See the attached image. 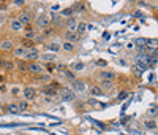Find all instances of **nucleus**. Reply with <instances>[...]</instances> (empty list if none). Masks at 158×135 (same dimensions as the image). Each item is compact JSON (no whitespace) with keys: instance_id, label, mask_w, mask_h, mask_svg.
<instances>
[{"instance_id":"obj_1","label":"nucleus","mask_w":158,"mask_h":135,"mask_svg":"<svg viewBox=\"0 0 158 135\" xmlns=\"http://www.w3.org/2000/svg\"><path fill=\"white\" fill-rule=\"evenodd\" d=\"M18 19L22 22L24 27H27V26H30V22H32V19H33V14L30 13V11L24 10V11H21V13H19V18Z\"/></svg>"},{"instance_id":"obj_2","label":"nucleus","mask_w":158,"mask_h":135,"mask_svg":"<svg viewBox=\"0 0 158 135\" xmlns=\"http://www.w3.org/2000/svg\"><path fill=\"white\" fill-rule=\"evenodd\" d=\"M51 26V18L48 14H44V13H41V16H38V19H36V27H40V29H48Z\"/></svg>"},{"instance_id":"obj_3","label":"nucleus","mask_w":158,"mask_h":135,"mask_svg":"<svg viewBox=\"0 0 158 135\" xmlns=\"http://www.w3.org/2000/svg\"><path fill=\"white\" fill-rule=\"evenodd\" d=\"M60 97H62L63 102H73V100H74V92L71 89L63 87V89H60Z\"/></svg>"},{"instance_id":"obj_4","label":"nucleus","mask_w":158,"mask_h":135,"mask_svg":"<svg viewBox=\"0 0 158 135\" xmlns=\"http://www.w3.org/2000/svg\"><path fill=\"white\" fill-rule=\"evenodd\" d=\"M43 70H44V69H43V65L38 64V62H30L29 67H27V71H30V73H33V75H41Z\"/></svg>"},{"instance_id":"obj_5","label":"nucleus","mask_w":158,"mask_h":135,"mask_svg":"<svg viewBox=\"0 0 158 135\" xmlns=\"http://www.w3.org/2000/svg\"><path fill=\"white\" fill-rule=\"evenodd\" d=\"M66 30L68 32H76L78 30V24H79V21L76 19V18H70V19H66Z\"/></svg>"},{"instance_id":"obj_6","label":"nucleus","mask_w":158,"mask_h":135,"mask_svg":"<svg viewBox=\"0 0 158 135\" xmlns=\"http://www.w3.org/2000/svg\"><path fill=\"white\" fill-rule=\"evenodd\" d=\"M40 57V51H38L36 48H30L27 49V54H25V61H36V59Z\"/></svg>"},{"instance_id":"obj_7","label":"nucleus","mask_w":158,"mask_h":135,"mask_svg":"<svg viewBox=\"0 0 158 135\" xmlns=\"http://www.w3.org/2000/svg\"><path fill=\"white\" fill-rule=\"evenodd\" d=\"M10 29H11L13 32H21L24 29V26H22V22H21L18 18H13L10 21Z\"/></svg>"},{"instance_id":"obj_8","label":"nucleus","mask_w":158,"mask_h":135,"mask_svg":"<svg viewBox=\"0 0 158 135\" xmlns=\"http://www.w3.org/2000/svg\"><path fill=\"white\" fill-rule=\"evenodd\" d=\"M22 94H24V97H25L27 100H32V99H35V97H36V91L33 89V87L27 86V87H24Z\"/></svg>"},{"instance_id":"obj_9","label":"nucleus","mask_w":158,"mask_h":135,"mask_svg":"<svg viewBox=\"0 0 158 135\" xmlns=\"http://www.w3.org/2000/svg\"><path fill=\"white\" fill-rule=\"evenodd\" d=\"M79 38H81V37L78 35V33H76V32H65V41H70V43H76V41H79Z\"/></svg>"},{"instance_id":"obj_10","label":"nucleus","mask_w":158,"mask_h":135,"mask_svg":"<svg viewBox=\"0 0 158 135\" xmlns=\"http://www.w3.org/2000/svg\"><path fill=\"white\" fill-rule=\"evenodd\" d=\"M51 21H52V24L55 27H62L63 24H65V19H63L60 14H54V13L51 14Z\"/></svg>"},{"instance_id":"obj_11","label":"nucleus","mask_w":158,"mask_h":135,"mask_svg":"<svg viewBox=\"0 0 158 135\" xmlns=\"http://www.w3.org/2000/svg\"><path fill=\"white\" fill-rule=\"evenodd\" d=\"M73 89L76 91V92H84L85 91V84H84V81H81V79H74L73 81Z\"/></svg>"},{"instance_id":"obj_12","label":"nucleus","mask_w":158,"mask_h":135,"mask_svg":"<svg viewBox=\"0 0 158 135\" xmlns=\"http://www.w3.org/2000/svg\"><path fill=\"white\" fill-rule=\"evenodd\" d=\"M0 49H3V51H13V49H14V45H13L11 40H3L2 43H0Z\"/></svg>"},{"instance_id":"obj_13","label":"nucleus","mask_w":158,"mask_h":135,"mask_svg":"<svg viewBox=\"0 0 158 135\" xmlns=\"http://www.w3.org/2000/svg\"><path fill=\"white\" fill-rule=\"evenodd\" d=\"M41 92H43V94H46V95H49V97H55V95H57V91L54 89V86H44V87H41Z\"/></svg>"},{"instance_id":"obj_14","label":"nucleus","mask_w":158,"mask_h":135,"mask_svg":"<svg viewBox=\"0 0 158 135\" xmlns=\"http://www.w3.org/2000/svg\"><path fill=\"white\" fill-rule=\"evenodd\" d=\"M100 78L101 79H108V81H114V78H116V73L114 71H101L100 73Z\"/></svg>"},{"instance_id":"obj_15","label":"nucleus","mask_w":158,"mask_h":135,"mask_svg":"<svg viewBox=\"0 0 158 135\" xmlns=\"http://www.w3.org/2000/svg\"><path fill=\"white\" fill-rule=\"evenodd\" d=\"M13 54H14L16 57H25V54H27V49H25L24 46H18V48L13 49Z\"/></svg>"},{"instance_id":"obj_16","label":"nucleus","mask_w":158,"mask_h":135,"mask_svg":"<svg viewBox=\"0 0 158 135\" xmlns=\"http://www.w3.org/2000/svg\"><path fill=\"white\" fill-rule=\"evenodd\" d=\"M73 13H74L73 8H63V10L60 11V16H62L63 19H65V18L70 19V18H73Z\"/></svg>"},{"instance_id":"obj_17","label":"nucleus","mask_w":158,"mask_h":135,"mask_svg":"<svg viewBox=\"0 0 158 135\" xmlns=\"http://www.w3.org/2000/svg\"><path fill=\"white\" fill-rule=\"evenodd\" d=\"M41 61H44V62H49V64H52V62L55 61V54L52 53H46V54H41Z\"/></svg>"},{"instance_id":"obj_18","label":"nucleus","mask_w":158,"mask_h":135,"mask_svg":"<svg viewBox=\"0 0 158 135\" xmlns=\"http://www.w3.org/2000/svg\"><path fill=\"white\" fill-rule=\"evenodd\" d=\"M6 108H8V111H10L11 115H19V113H21V110H19V105H18V103H10Z\"/></svg>"},{"instance_id":"obj_19","label":"nucleus","mask_w":158,"mask_h":135,"mask_svg":"<svg viewBox=\"0 0 158 135\" xmlns=\"http://www.w3.org/2000/svg\"><path fill=\"white\" fill-rule=\"evenodd\" d=\"M112 86H114V81H108V79H101V83H100V87L101 89H112Z\"/></svg>"},{"instance_id":"obj_20","label":"nucleus","mask_w":158,"mask_h":135,"mask_svg":"<svg viewBox=\"0 0 158 135\" xmlns=\"http://www.w3.org/2000/svg\"><path fill=\"white\" fill-rule=\"evenodd\" d=\"M85 32H87V24L81 21V22L78 24V30H76V33H78V35L81 37V35H84Z\"/></svg>"},{"instance_id":"obj_21","label":"nucleus","mask_w":158,"mask_h":135,"mask_svg":"<svg viewBox=\"0 0 158 135\" xmlns=\"http://www.w3.org/2000/svg\"><path fill=\"white\" fill-rule=\"evenodd\" d=\"M62 75H63V77H65L66 79H70V81H71V83H73V81H74V79H76V75H74V71H73V70H68V69H66V70H65V71H63V73H62Z\"/></svg>"},{"instance_id":"obj_22","label":"nucleus","mask_w":158,"mask_h":135,"mask_svg":"<svg viewBox=\"0 0 158 135\" xmlns=\"http://www.w3.org/2000/svg\"><path fill=\"white\" fill-rule=\"evenodd\" d=\"M60 48H62V46L59 45V43H55V41H52V43H49V45H48V49H49V51L52 53V54H55L57 51H60Z\"/></svg>"},{"instance_id":"obj_23","label":"nucleus","mask_w":158,"mask_h":135,"mask_svg":"<svg viewBox=\"0 0 158 135\" xmlns=\"http://www.w3.org/2000/svg\"><path fill=\"white\" fill-rule=\"evenodd\" d=\"M62 49H63V51H66V53H73L74 51V45L70 43V41H65V43L62 45Z\"/></svg>"},{"instance_id":"obj_24","label":"nucleus","mask_w":158,"mask_h":135,"mask_svg":"<svg viewBox=\"0 0 158 135\" xmlns=\"http://www.w3.org/2000/svg\"><path fill=\"white\" fill-rule=\"evenodd\" d=\"M90 94L92 95H103V89L100 86H92L90 87Z\"/></svg>"},{"instance_id":"obj_25","label":"nucleus","mask_w":158,"mask_h":135,"mask_svg":"<svg viewBox=\"0 0 158 135\" xmlns=\"http://www.w3.org/2000/svg\"><path fill=\"white\" fill-rule=\"evenodd\" d=\"M144 126H146L147 129L153 130V129H157V121H152V119H149V121H146V122H144Z\"/></svg>"},{"instance_id":"obj_26","label":"nucleus","mask_w":158,"mask_h":135,"mask_svg":"<svg viewBox=\"0 0 158 135\" xmlns=\"http://www.w3.org/2000/svg\"><path fill=\"white\" fill-rule=\"evenodd\" d=\"M27 67H29V64H25V62H22V61L16 64V69L21 70V71H27Z\"/></svg>"},{"instance_id":"obj_27","label":"nucleus","mask_w":158,"mask_h":135,"mask_svg":"<svg viewBox=\"0 0 158 135\" xmlns=\"http://www.w3.org/2000/svg\"><path fill=\"white\" fill-rule=\"evenodd\" d=\"M84 64L82 62H76V64H73V67H71V69H73V71H81V70H84Z\"/></svg>"},{"instance_id":"obj_28","label":"nucleus","mask_w":158,"mask_h":135,"mask_svg":"<svg viewBox=\"0 0 158 135\" xmlns=\"http://www.w3.org/2000/svg\"><path fill=\"white\" fill-rule=\"evenodd\" d=\"M14 69H16V64H14V62L6 61V64H5V70H6V71H13Z\"/></svg>"},{"instance_id":"obj_29","label":"nucleus","mask_w":158,"mask_h":135,"mask_svg":"<svg viewBox=\"0 0 158 135\" xmlns=\"http://www.w3.org/2000/svg\"><path fill=\"white\" fill-rule=\"evenodd\" d=\"M18 105H19L21 111H27V110H29V102H27V100H22V102H19Z\"/></svg>"},{"instance_id":"obj_30","label":"nucleus","mask_w":158,"mask_h":135,"mask_svg":"<svg viewBox=\"0 0 158 135\" xmlns=\"http://www.w3.org/2000/svg\"><path fill=\"white\" fill-rule=\"evenodd\" d=\"M73 10H76V11H84L85 6H84V3H76V5L73 6Z\"/></svg>"},{"instance_id":"obj_31","label":"nucleus","mask_w":158,"mask_h":135,"mask_svg":"<svg viewBox=\"0 0 158 135\" xmlns=\"http://www.w3.org/2000/svg\"><path fill=\"white\" fill-rule=\"evenodd\" d=\"M97 65L98 67H106V65H108V62L103 61V59H98V61H97Z\"/></svg>"},{"instance_id":"obj_32","label":"nucleus","mask_w":158,"mask_h":135,"mask_svg":"<svg viewBox=\"0 0 158 135\" xmlns=\"http://www.w3.org/2000/svg\"><path fill=\"white\" fill-rule=\"evenodd\" d=\"M127 95H128V92H127V91H122L120 94H119L117 99H119V100H123V99H127Z\"/></svg>"},{"instance_id":"obj_33","label":"nucleus","mask_w":158,"mask_h":135,"mask_svg":"<svg viewBox=\"0 0 158 135\" xmlns=\"http://www.w3.org/2000/svg\"><path fill=\"white\" fill-rule=\"evenodd\" d=\"M38 79L43 81V83H46V81H49V77H48V75H41V77H38Z\"/></svg>"},{"instance_id":"obj_34","label":"nucleus","mask_w":158,"mask_h":135,"mask_svg":"<svg viewBox=\"0 0 158 135\" xmlns=\"http://www.w3.org/2000/svg\"><path fill=\"white\" fill-rule=\"evenodd\" d=\"M5 21H6V18H5V14H0V27L5 24Z\"/></svg>"},{"instance_id":"obj_35","label":"nucleus","mask_w":158,"mask_h":135,"mask_svg":"<svg viewBox=\"0 0 158 135\" xmlns=\"http://www.w3.org/2000/svg\"><path fill=\"white\" fill-rule=\"evenodd\" d=\"M11 94L13 95H18L19 94V87H13V89H11Z\"/></svg>"},{"instance_id":"obj_36","label":"nucleus","mask_w":158,"mask_h":135,"mask_svg":"<svg viewBox=\"0 0 158 135\" xmlns=\"http://www.w3.org/2000/svg\"><path fill=\"white\" fill-rule=\"evenodd\" d=\"M5 64H6V61L3 57H0V67H3V69H5Z\"/></svg>"},{"instance_id":"obj_37","label":"nucleus","mask_w":158,"mask_h":135,"mask_svg":"<svg viewBox=\"0 0 158 135\" xmlns=\"http://www.w3.org/2000/svg\"><path fill=\"white\" fill-rule=\"evenodd\" d=\"M0 91H2V92L6 91V86H5V84H2V86H0Z\"/></svg>"},{"instance_id":"obj_38","label":"nucleus","mask_w":158,"mask_h":135,"mask_svg":"<svg viewBox=\"0 0 158 135\" xmlns=\"http://www.w3.org/2000/svg\"><path fill=\"white\" fill-rule=\"evenodd\" d=\"M57 10H60V6H59V5H54L52 6V11H57Z\"/></svg>"},{"instance_id":"obj_39","label":"nucleus","mask_w":158,"mask_h":135,"mask_svg":"<svg viewBox=\"0 0 158 135\" xmlns=\"http://www.w3.org/2000/svg\"><path fill=\"white\" fill-rule=\"evenodd\" d=\"M14 5H18V6H22V5H24V2H14Z\"/></svg>"},{"instance_id":"obj_40","label":"nucleus","mask_w":158,"mask_h":135,"mask_svg":"<svg viewBox=\"0 0 158 135\" xmlns=\"http://www.w3.org/2000/svg\"><path fill=\"white\" fill-rule=\"evenodd\" d=\"M3 8H5V3H2V2H0V10H3Z\"/></svg>"},{"instance_id":"obj_41","label":"nucleus","mask_w":158,"mask_h":135,"mask_svg":"<svg viewBox=\"0 0 158 135\" xmlns=\"http://www.w3.org/2000/svg\"><path fill=\"white\" fill-rule=\"evenodd\" d=\"M0 81H2V75H0Z\"/></svg>"}]
</instances>
